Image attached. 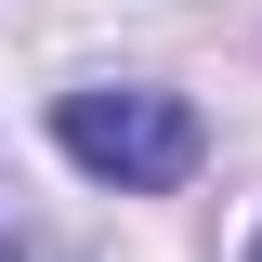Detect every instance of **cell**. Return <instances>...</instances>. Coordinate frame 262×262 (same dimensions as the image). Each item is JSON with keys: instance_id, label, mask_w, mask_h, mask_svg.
Segmentation results:
<instances>
[{"instance_id": "cell-1", "label": "cell", "mask_w": 262, "mask_h": 262, "mask_svg": "<svg viewBox=\"0 0 262 262\" xmlns=\"http://www.w3.org/2000/svg\"><path fill=\"white\" fill-rule=\"evenodd\" d=\"M53 144L92 170V184H118V196H170L196 158H210V131H196L184 92H66L53 105Z\"/></svg>"}, {"instance_id": "cell-2", "label": "cell", "mask_w": 262, "mask_h": 262, "mask_svg": "<svg viewBox=\"0 0 262 262\" xmlns=\"http://www.w3.org/2000/svg\"><path fill=\"white\" fill-rule=\"evenodd\" d=\"M249 262H262V236H249Z\"/></svg>"}]
</instances>
